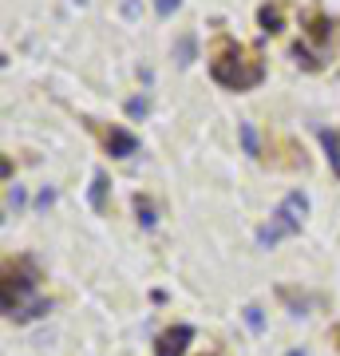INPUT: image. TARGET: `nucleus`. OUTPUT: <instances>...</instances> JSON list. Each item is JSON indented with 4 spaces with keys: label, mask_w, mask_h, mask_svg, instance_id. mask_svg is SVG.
<instances>
[{
    "label": "nucleus",
    "mask_w": 340,
    "mask_h": 356,
    "mask_svg": "<svg viewBox=\"0 0 340 356\" xmlns=\"http://www.w3.org/2000/svg\"><path fill=\"white\" fill-rule=\"evenodd\" d=\"M210 76L229 91H250L265 79V64L253 56V51L241 48V44L222 40L218 51H214V60H210Z\"/></svg>",
    "instance_id": "obj_1"
},
{
    "label": "nucleus",
    "mask_w": 340,
    "mask_h": 356,
    "mask_svg": "<svg viewBox=\"0 0 340 356\" xmlns=\"http://www.w3.org/2000/svg\"><path fill=\"white\" fill-rule=\"evenodd\" d=\"M305 214H309V198H305L301 191H293V194H285V198H281L273 222H281V226H285V234H301Z\"/></svg>",
    "instance_id": "obj_3"
},
{
    "label": "nucleus",
    "mask_w": 340,
    "mask_h": 356,
    "mask_svg": "<svg viewBox=\"0 0 340 356\" xmlns=\"http://www.w3.org/2000/svg\"><path fill=\"white\" fill-rule=\"evenodd\" d=\"M178 4H182V0H154V13H159V16L166 20L170 13H178Z\"/></svg>",
    "instance_id": "obj_18"
},
{
    "label": "nucleus",
    "mask_w": 340,
    "mask_h": 356,
    "mask_svg": "<svg viewBox=\"0 0 340 356\" xmlns=\"http://www.w3.org/2000/svg\"><path fill=\"white\" fill-rule=\"evenodd\" d=\"M190 341H194V329H190V325H175V329L159 332V341H154V356H186Z\"/></svg>",
    "instance_id": "obj_4"
},
{
    "label": "nucleus",
    "mask_w": 340,
    "mask_h": 356,
    "mask_svg": "<svg viewBox=\"0 0 340 356\" xmlns=\"http://www.w3.org/2000/svg\"><path fill=\"white\" fill-rule=\"evenodd\" d=\"M51 202H56V191H51V186H44V191L36 194V210H48Z\"/></svg>",
    "instance_id": "obj_19"
},
{
    "label": "nucleus",
    "mask_w": 340,
    "mask_h": 356,
    "mask_svg": "<svg viewBox=\"0 0 340 356\" xmlns=\"http://www.w3.org/2000/svg\"><path fill=\"white\" fill-rule=\"evenodd\" d=\"M257 20H261V32H269V36L281 32V8L277 4H261V8H257Z\"/></svg>",
    "instance_id": "obj_10"
},
{
    "label": "nucleus",
    "mask_w": 340,
    "mask_h": 356,
    "mask_svg": "<svg viewBox=\"0 0 340 356\" xmlns=\"http://www.w3.org/2000/svg\"><path fill=\"white\" fill-rule=\"evenodd\" d=\"M135 214H139V226H143V229H154V222H159V218H154V206L147 202L143 194L135 198Z\"/></svg>",
    "instance_id": "obj_12"
},
{
    "label": "nucleus",
    "mask_w": 340,
    "mask_h": 356,
    "mask_svg": "<svg viewBox=\"0 0 340 356\" xmlns=\"http://www.w3.org/2000/svg\"><path fill=\"white\" fill-rule=\"evenodd\" d=\"M0 305H4V317L8 321H36L44 313H51V301L36 293V273L32 266L8 269L4 273V285H0Z\"/></svg>",
    "instance_id": "obj_2"
},
{
    "label": "nucleus",
    "mask_w": 340,
    "mask_h": 356,
    "mask_svg": "<svg viewBox=\"0 0 340 356\" xmlns=\"http://www.w3.org/2000/svg\"><path fill=\"white\" fill-rule=\"evenodd\" d=\"M285 356H305V353H301V348H293V353H285Z\"/></svg>",
    "instance_id": "obj_21"
},
{
    "label": "nucleus",
    "mask_w": 340,
    "mask_h": 356,
    "mask_svg": "<svg viewBox=\"0 0 340 356\" xmlns=\"http://www.w3.org/2000/svg\"><path fill=\"white\" fill-rule=\"evenodd\" d=\"M194 56H198V40H194V32L178 36V44H175V60H178L182 67H190V64H194Z\"/></svg>",
    "instance_id": "obj_8"
},
{
    "label": "nucleus",
    "mask_w": 340,
    "mask_h": 356,
    "mask_svg": "<svg viewBox=\"0 0 340 356\" xmlns=\"http://www.w3.org/2000/svg\"><path fill=\"white\" fill-rule=\"evenodd\" d=\"M328 32H332V28H328V20H325V16H309V36H313L316 44H325V40H328Z\"/></svg>",
    "instance_id": "obj_16"
},
{
    "label": "nucleus",
    "mask_w": 340,
    "mask_h": 356,
    "mask_svg": "<svg viewBox=\"0 0 340 356\" xmlns=\"http://www.w3.org/2000/svg\"><path fill=\"white\" fill-rule=\"evenodd\" d=\"M281 238H289V234H285V226H281V222H273V218H269V222L257 229V245H261V250H273Z\"/></svg>",
    "instance_id": "obj_7"
},
{
    "label": "nucleus",
    "mask_w": 340,
    "mask_h": 356,
    "mask_svg": "<svg viewBox=\"0 0 340 356\" xmlns=\"http://www.w3.org/2000/svg\"><path fill=\"white\" fill-rule=\"evenodd\" d=\"M127 115H131V119H147V115H151V99H147V95L127 99Z\"/></svg>",
    "instance_id": "obj_15"
},
{
    "label": "nucleus",
    "mask_w": 340,
    "mask_h": 356,
    "mask_svg": "<svg viewBox=\"0 0 340 356\" xmlns=\"http://www.w3.org/2000/svg\"><path fill=\"white\" fill-rule=\"evenodd\" d=\"M245 325H250L253 332H261L265 329V313L257 305H245Z\"/></svg>",
    "instance_id": "obj_17"
},
{
    "label": "nucleus",
    "mask_w": 340,
    "mask_h": 356,
    "mask_svg": "<svg viewBox=\"0 0 340 356\" xmlns=\"http://www.w3.org/2000/svg\"><path fill=\"white\" fill-rule=\"evenodd\" d=\"M321 147H325L328 154V166H332V175L340 178V131H321Z\"/></svg>",
    "instance_id": "obj_6"
},
{
    "label": "nucleus",
    "mask_w": 340,
    "mask_h": 356,
    "mask_svg": "<svg viewBox=\"0 0 340 356\" xmlns=\"http://www.w3.org/2000/svg\"><path fill=\"white\" fill-rule=\"evenodd\" d=\"M107 186H111V182H107V175H103V170H95V175H91V191H88L91 210H103V206H107Z\"/></svg>",
    "instance_id": "obj_9"
},
{
    "label": "nucleus",
    "mask_w": 340,
    "mask_h": 356,
    "mask_svg": "<svg viewBox=\"0 0 340 356\" xmlns=\"http://www.w3.org/2000/svg\"><path fill=\"white\" fill-rule=\"evenodd\" d=\"M123 16L135 20V16H139V0H123Z\"/></svg>",
    "instance_id": "obj_20"
},
{
    "label": "nucleus",
    "mask_w": 340,
    "mask_h": 356,
    "mask_svg": "<svg viewBox=\"0 0 340 356\" xmlns=\"http://www.w3.org/2000/svg\"><path fill=\"white\" fill-rule=\"evenodd\" d=\"M103 143H107L111 159H131V154H139V139H135L131 131H123V127H111L107 135H103Z\"/></svg>",
    "instance_id": "obj_5"
},
{
    "label": "nucleus",
    "mask_w": 340,
    "mask_h": 356,
    "mask_svg": "<svg viewBox=\"0 0 340 356\" xmlns=\"http://www.w3.org/2000/svg\"><path fill=\"white\" fill-rule=\"evenodd\" d=\"M241 147H245V154L250 159H261V147H257V131H253V123H241Z\"/></svg>",
    "instance_id": "obj_11"
},
{
    "label": "nucleus",
    "mask_w": 340,
    "mask_h": 356,
    "mask_svg": "<svg viewBox=\"0 0 340 356\" xmlns=\"http://www.w3.org/2000/svg\"><path fill=\"white\" fill-rule=\"evenodd\" d=\"M24 202H28L24 186H16V182H8V198H4V206H8V214H20V210H24Z\"/></svg>",
    "instance_id": "obj_13"
},
{
    "label": "nucleus",
    "mask_w": 340,
    "mask_h": 356,
    "mask_svg": "<svg viewBox=\"0 0 340 356\" xmlns=\"http://www.w3.org/2000/svg\"><path fill=\"white\" fill-rule=\"evenodd\" d=\"M293 60H297L305 72H316V67H321V56H313V51L305 48V44H297V48H293Z\"/></svg>",
    "instance_id": "obj_14"
}]
</instances>
